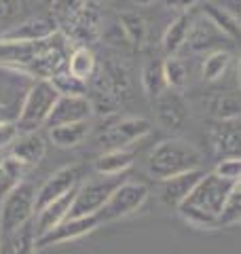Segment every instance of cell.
<instances>
[{
	"label": "cell",
	"mask_w": 241,
	"mask_h": 254,
	"mask_svg": "<svg viewBox=\"0 0 241 254\" xmlns=\"http://www.w3.org/2000/svg\"><path fill=\"white\" fill-rule=\"evenodd\" d=\"M233 182L220 178L214 170L205 172L197 187L178 208V214L184 222L197 229H220V214L227 203Z\"/></svg>",
	"instance_id": "6da1fadb"
},
{
	"label": "cell",
	"mask_w": 241,
	"mask_h": 254,
	"mask_svg": "<svg viewBox=\"0 0 241 254\" xmlns=\"http://www.w3.org/2000/svg\"><path fill=\"white\" fill-rule=\"evenodd\" d=\"M148 172L155 180L172 178L176 174L197 170L203 165L201 150L182 138H165L157 142L148 153Z\"/></svg>",
	"instance_id": "7a4b0ae2"
},
{
	"label": "cell",
	"mask_w": 241,
	"mask_h": 254,
	"mask_svg": "<svg viewBox=\"0 0 241 254\" xmlns=\"http://www.w3.org/2000/svg\"><path fill=\"white\" fill-rule=\"evenodd\" d=\"M58 98H60V93L51 85L49 78H36V81L30 85L26 95H23L19 115L15 119L19 133L38 131L40 127H45Z\"/></svg>",
	"instance_id": "3957f363"
},
{
	"label": "cell",
	"mask_w": 241,
	"mask_h": 254,
	"mask_svg": "<svg viewBox=\"0 0 241 254\" xmlns=\"http://www.w3.org/2000/svg\"><path fill=\"white\" fill-rule=\"evenodd\" d=\"M36 190L30 182H19L11 193H6L0 203V233L11 237L26 227L30 218L36 214Z\"/></svg>",
	"instance_id": "277c9868"
},
{
	"label": "cell",
	"mask_w": 241,
	"mask_h": 254,
	"mask_svg": "<svg viewBox=\"0 0 241 254\" xmlns=\"http://www.w3.org/2000/svg\"><path fill=\"white\" fill-rule=\"evenodd\" d=\"M123 180H125L123 174H117V176H102L100 174V178L83 180L76 189V195H74V201H72L68 218L98 214L104 208V203L108 201L112 190H115Z\"/></svg>",
	"instance_id": "5b68a950"
},
{
	"label": "cell",
	"mask_w": 241,
	"mask_h": 254,
	"mask_svg": "<svg viewBox=\"0 0 241 254\" xmlns=\"http://www.w3.org/2000/svg\"><path fill=\"white\" fill-rule=\"evenodd\" d=\"M146 199H148V187L144 182L123 180L112 190V195L104 203V208L98 212V216L102 220V225L120 220L125 216H131L133 212H138Z\"/></svg>",
	"instance_id": "8992f818"
},
{
	"label": "cell",
	"mask_w": 241,
	"mask_h": 254,
	"mask_svg": "<svg viewBox=\"0 0 241 254\" xmlns=\"http://www.w3.org/2000/svg\"><path fill=\"white\" fill-rule=\"evenodd\" d=\"M152 125L144 117H115L100 133V144L108 148H129L135 142L146 138Z\"/></svg>",
	"instance_id": "52a82bcc"
},
{
	"label": "cell",
	"mask_w": 241,
	"mask_h": 254,
	"mask_svg": "<svg viewBox=\"0 0 241 254\" xmlns=\"http://www.w3.org/2000/svg\"><path fill=\"white\" fill-rule=\"evenodd\" d=\"M205 138L216 161H220V159H241V117L214 119L207 127Z\"/></svg>",
	"instance_id": "ba28073f"
},
{
	"label": "cell",
	"mask_w": 241,
	"mask_h": 254,
	"mask_svg": "<svg viewBox=\"0 0 241 254\" xmlns=\"http://www.w3.org/2000/svg\"><path fill=\"white\" fill-rule=\"evenodd\" d=\"M80 182H83V165H78V163L63 165L58 172H53L51 176L43 182V187L36 190V212L43 210L45 205H49L51 201L63 197L66 193H70Z\"/></svg>",
	"instance_id": "9c48e42d"
},
{
	"label": "cell",
	"mask_w": 241,
	"mask_h": 254,
	"mask_svg": "<svg viewBox=\"0 0 241 254\" xmlns=\"http://www.w3.org/2000/svg\"><path fill=\"white\" fill-rule=\"evenodd\" d=\"M102 227V220L98 214H89V216H76V218H66L61 220L58 227H53L49 233L36 237L38 248H49V246H60L80 240V237L93 233L95 229Z\"/></svg>",
	"instance_id": "30bf717a"
},
{
	"label": "cell",
	"mask_w": 241,
	"mask_h": 254,
	"mask_svg": "<svg viewBox=\"0 0 241 254\" xmlns=\"http://www.w3.org/2000/svg\"><path fill=\"white\" fill-rule=\"evenodd\" d=\"M152 106H155V113H157V121L167 131H180L188 121L186 98L178 89H165L152 100Z\"/></svg>",
	"instance_id": "8fae6325"
},
{
	"label": "cell",
	"mask_w": 241,
	"mask_h": 254,
	"mask_svg": "<svg viewBox=\"0 0 241 254\" xmlns=\"http://www.w3.org/2000/svg\"><path fill=\"white\" fill-rule=\"evenodd\" d=\"M91 115H93V104L87 95H60L45 127L89 121Z\"/></svg>",
	"instance_id": "7c38bea8"
},
{
	"label": "cell",
	"mask_w": 241,
	"mask_h": 254,
	"mask_svg": "<svg viewBox=\"0 0 241 254\" xmlns=\"http://www.w3.org/2000/svg\"><path fill=\"white\" fill-rule=\"evenodd\" d=\"M203 174H205L203 168H197V170H188L184 174H176L172 178L161 180V189H159L161 201H163L167 208H178L190 195V190L197 187V182L203 178Z\"/></svg>",
	"instance_id": "4fadbf2b"
},
{
	"label": "cell",
	"mask_w": 241,
	"mask_h": 254,
	"mask_svg": "<svg viewBox=\"0 0 241 254\" xmlns=\"http://www.w3.org/2000/svg\"><path fill=\"white\" fill-rule=\"evenodd\" d=\"M58 19L55 17H28L19 23H15L13 28H9L6 32L0 34V38L4 41H21V43H34V41H43V38H49L58 32Z\"/></svg>",
	"instance_id": "5bb4252c"
},
{
	"label": "cell",
	"mask_w": 241,
	"mask_h": 254,
	"mask_svg": "<svg viewBox=\"0 0 241 254\" xmlns=\"http://www.w3.org/2000/svg\"><path fill=\"white\" fill-rule=\"evenodd\" d=\"M9 155L19 159L26 168H34L47 155V140L45 136H40V131L19 133L13 144L9 146Z\"/></svg>",
	"instance_id": "9a60e30c"
},
{
	"label": "cell",
	"mask_w": 241,
	"mask_h": 254,
	"mask_svg": "<svg viewBox=\"0 0 241 254\" xmlns=\"http://www.w3.org/2000/svg\"><path fill=\"white\" fill-rule=\"evenodd\" d=\"M78 189V187H76ZM76 189H72L70 193H66L60 199L51 201L49 205H45L43 210L36 212V220H34V231H36V237L49 233L53 227H58L61 220L68 218L70 214V208H72V201H74V195H76Z\"/></svg>",
	"instance_id": "2e32d148"
},
{
	"label": "cell",
	"mask_w": 241,
	"mask_h": 254,
	"mask_svg": "<svg viewBox=\"0 0 241 254\" xmlns=\"http://www.w3.org/2000/svg\"><path fill=\"white\" fill-rule=\"evenodd\" d=\"M220 38H227V36H224L205 15H201L199 19H192V26L188 30V38H186V45L184 47H186L190 53H203L207 49H212L216 41H220Z\"/></svg>",
	"instance_id": "e0dca14e"
},
{
	"label": "cell",
	"mask_w": 241,
	"mask_h": 254,
	"mask_svg": "<svg viewBox=\"0 0 241 254\" xmlns=\"http://www.w3.org/2000/svg\"><path fill=\"white\" fill-rule=\"evenodd\" d=\"M133 161L135 153L131 148H108L95 157L93 170L102 176H117V174H125L133 165Z\"/></svg>",
	"instance_id": "ac0fdd59"
},
{
	"label": "cell",
	"mask_w": 241,
	"mask_h": 254,
	"mask_svg": "<svg viewBox=\"0 0 241 254\" xmlns=\"http://www.w3.org/2000/svg\"><path fill=\"white\" fill-rule=\"evenodd\" d=\"M89 131H91L89 121L55 125V127H49V142L58 148H76L87 140Z\"/></svg>",
	"instance_id": "d6986e66"
},
{
	"label": "cell",
	"mask_w": 241,
	"mask_h": 254,
	"mask_svg": "<svg viewBox=\"0 0 241 254\" xmlns=\"http://www.w3.org/2000/svg\"><path fill=\"white\" fill-rule=\"evenodd\" d=\"M190 26H192V15L186 11V13H180L178 17L165 28L163 38H161V47H163V51L167 55H178L184 49Z\"/></svg>",
	"instance_id": "ffe728a7"
},
{
	"label": "cell",
	"mask_w": 241,
	"mask_h": 254,
	"mask_svg": "<svg viewBox=\"0 0 241 254\" xmlns=\"http://www.w3.org/2000/svg\"><path fill=\"white\" fill-rule=\"evenodd\" d=\"M201 9H203L205 17L210 19L214 26L229 38V41H239L241 38V23H239V19L235 17V15L231 13V9L216 4V2H212V0L210 2H205Z\"/></svg>",
	"instance_id": "44dd1931"
},
{
	"label": "cell",
	"mask_w": 241,
	"mask_h": 254,
	"mask_svg": "<svg viewBox=\"0 0 241 254\" xmlns=\"http://www.w3.org/2000/svg\"><path fill=\"white\" fill-rule=\"evenodd\" d=\"M95 70H98V60H95V53L89 49L87 45H78L70 51L68 55V72L78 76L80 81L89 83Z\"/></svg>",
	"instance_id": "7402d4cb"
},
{
	"label": "cell",
	"mask_w": 241,
	"mask_h": 254,
	"mask_svg": "<svg viewBox=\"0 0 241 254\" xmlns=\"http://www.w3.org/2000/svg\"><path fill=\"white\" fill-rule=\"evenodd\" d=\"M119 26L123 30L127 43H129L133 49H142L144 43H146V34H148L146 19L135 11H123L119 15Z\"/></svg>",
	"instance_id": "603a6c76"
},
{
	"label": "cell",
	"mask_w": 241,
	"mask_h": 254,
	"mask_svg": "<svg viewBox=\"0 0 241 254\" xmlns=\"http://www.w3.org/2000/svg\"><path fill=\"white\" fill-rule=\"evenodd\" d=\"M140 78H142V89L150 100H155L157 95H161L165 89H170L167 81H165V72H163V62H159V60L144 62Z\"/></svg>",
	"instance_id": "cb8c5ba5"
},
{
	"label": "cell",
	"mask_w": 241,
	"mask_h": 254,
	"mask_svg": "<svg viewBox=\"0 0 241 254\" xmlns=\"http://www.w3.org/2000/svg\"><path fill=\"white\" fill-rule=\"evenodd\" d=\"M231 53L224 49H214L205 55L203 64H201V76L205 83H218L224 78L227 70L231 66Z\"/></svg>",
	"instance_id": "d4e9b609"
},
{
	"label": "cell",
	"mask_w": 241,
	"mask_h": 254,
	"mask_svg": "<svg viewBox=\"0 0 241 254\" xmlns=\"http://www.w3.org/2000/svg\"><path fill=\"white\" fill-rule=\"evenodd\" d=\"M26 170H28L26 165L11 155L0 159V199H2L6 193H11V190L23 180Z\"/></svg>",
	"instance_id": "484cf974"
},
{
	"label": "cell",
	"mask_w": 241,
	"mask_h": 254,
	"mask_svg": "<svg viewBox=\"0 0 241 254\" xmlns=\"http://www.w3.org/2000/svg\"><path fill=\"white\" fill-rule=\"evenodd\" d=\"M207 108L214 119H235L241 117V100L235 93H214L207 100Z\"/></svg>",
	"instance_id": "4316f807"
},
{
	"label": "cell",
	"mask_w": 241,
	"mask_h": 254,
	"mask_svg": "<svg viewBox=\"0 0 241 254\" xmlns=\"http://www.w3.org/2000/svg\"><path fill=\"white\" fill-rule=\"evenodd\" d=\"M163 72H165V81L170 89H178L182 91L188 85V64L184 62L178 55H167V60L163 62Z\"/></svg>",
	"instance_id": "83f0119b"
},
{
	"label": "cell",
	"mask_w": 241,
	"mask_h": 254,
	"mask_svg": "<svg viewBox=\"0 0 241 254\" xmlns=\"http://www.w3.org/2000/svg\"><path fill=\"white\" fill-rule=\"evenodd\" d=\"M4 240H9L11 248L6 250V254H36L38 246H36V231H34V225H28L21 227L17 233L11 235V237H2V244Z\"/></svg>",
	"instance_id": "f1b7e54d"
},
{
	"label": "cell",
	"mask_w": 241,
	"mask_h": 254,
	"mask_svg": "<svg viewBox=\"0 0 241 254\" xmlns=\"http://www.w3.org/2000/svg\"><path fill=\"white\" fill-rule=\"evenodd\" d=\"M241 222V178L237 182H233V187L229 190L227 203L220 214V229L222 227H233Z\"/></svg>",
	"instance_id": "f546056e"
},
{
	"label": "cell",
	"mask_w": 241,
	"mask_h": 254,
	"mask_svg": "<svg viewBox=\"0 0 241 254\" xmlns=\"http://www.w3.org/2000/svg\"><path fill=\"white\" fill-rule=\"evenodd\" d=\"M51 85L58 89L60 95H87V83L80 81L78 76L70 74L68 68L66 70H60L58 74H53L51 78Z\"/></svg>",
	"instance_id": "4dcf8cb0"
},
{
	"label": "cell",
	"mask_w": 241,
	"mask_h": 254,
	"mask_svg": "<svg viewBox=\"0 0 241 254\" xmlns=\"http://www.w3.org/2000/svg\"><path fill=\"white\" fill-rule=\"evenodd\" d=\"M214 172L229 182H237L241 178V159H220L214 165Z\"/></svg>",
	"instance_id": "1f68e13d"
},
{
	"label": "cell",
	"mask_w": 241,
	"mask_h": 254,
	"mask_svg": "<svg viewBox=\"0 0 241 254\" xmlns=\"http://www.w3.org/2000/svg\"><path fill=\"white\" fill-rule=\"evenodd\" d=\"M17 136H19L17 123L11 121V119H0V153L9 150V146L13 144Z\"/></svg>",
	"instance_id": "d6a6232c"
},
{
	"label": "cell",
	"mask_w": 241,
	"mask_h": 254,
	"mask_svg": "<svg viewBox=\"0 0 241 254\" xmlns=\"http://www.w3.org/2000/svg\"><path fill=\"white\" fill-rule=\"evenodd\" d=\"M26 9V0H0V23L13 21Z\"/></svg>",
	"instance_id": "836d02e7"
},
{
	"label": "cell",
	"mask_w": 241,
	"mask_h": 254,
	"mask_svg": "<svg viewBox=\"0 0 241 254\" xmlns=\"http://www.w3.org/2000/svg\"><path fill=\"white\" fill-rule=\"evenodd\" d=\"M197 2H199V0H165V4L170 6V9H176V11H180V13H186Z\"/></svg>",
	"instance_id": "e575fe53"
},
{
	"label": "cell",
	"mask_w": 241,
	"mask_h": 254,
	"mask_svg": "<svg viewBox=\"0 0 241 254\" xmlns=\"http://www.w3.org/2000/svg\"><path fill=\"white\" fill-rule=\"evenodd\" d=\"M131 2H133L135 6H150V4L159 2V0H131Z\"/></svg>",
	"instance_id": "d590c367"
},
{
	"label": "cell",
	"mask_w": 241,
	"mask_h": 254,
	"mask_svg": "<svg viewBox=\"0 0 241 254\" xmlns=\"http://www.w3.org/2000/svg\"><path fill=\"white\" fill-rule=\"evenodd\" d=\"M237 87H239V91H241V55H239V60H237Z\"/></svg>",
	"instance_id": "8d00e7d4"
},
{
	"label": "cell",
	"mask_w": 241,
	"mask_h": 254,
	"mask_svg": "<svg viewBox=\"0 0 241 254\" xmlns=\"http://www.w3.org/2000/svg\"><path fill=\"white\" fill-rule=\"evenodd\" d=\"M0 254H6V250H4V244H2V248H0Z\"/></svg>",
	"instance_id": "74e56055"
},
{
	"label": "cell",
	"mask_w": 241,
	"mask_h": 254,
	"mask_svg": "<svg viewBox=\"0 0 241 254\" xmlns=\"http://www.w3.org/2000/svg\"><path fill=\"white\" fill-rule=\"evenodd\" d=\"M0 248H2V233H0Z\"/></svg>",
	"instance_id": "f35d334b"
}]
</instances>
